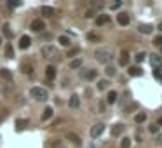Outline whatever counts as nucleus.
<instances>
[{
	"mask_svg": "<svg viewBox=\"0 0 162 148\" xmlns=\"http://www.w3.org/2000/svg\"><path fill=\"white\" fill-rule=\"evenodd\" d=\"M157 126H159V127H162V117H160L159 120H157Z\"/></svg>",
	"mask_w": 162,
	"mask_h": 148,
	"instance_id": "obj_43",
	"label": "nucleus"
},
{
	"mask_svg": "<svg viewBox=\"0 0 162 148\" xmlns=\"http://www.w3.org/2000/svg\"><path fill=\"white\" fill-rule=\"evenodd\" d=\"M148 131L152 134H157L159 133V126H157V124H152V126H148Z\"/></svg>",
	"mask_w": 162,
	"mask_h": 148,
	"instance_id": "obj_32",
	"label": "nucleus"
},
{
	"mask_svg": "<svg viewBox=\"0 0 162 148\" xmlns=\"http://www.w3.org/2000/svg\"><path fill=\"white\" fill-rule=\"evenodd\" d=\"M115 101H117V92L110 91V92H108V96H106V103H108V105H113Z\"/></svg>",
	"mask_w": 162,
	"mask_h": 148,
	"instance_id": "obj_25",
	"label": "nucleus"
},
{
	"mask_svg": "<svg viewBox=\"0 0 162 148\" xmlns=\"http://www.w3.org/2000/svg\"><path fill=\"white\" fill-rule=\"evenodd\" d=\"M127 63H129V52H127V51H122V52H120L119 64L120 66H127Z\"/></svg>",
	"mask_w": 162,
	"mask_h": 148,
	"instance_id": "obj_16",
	"label": "nucleus"
},
{
	"mask_svg": "<svg viewBox=\"0 0 162 148\" xmlns=\"http://www.w3.org/2000/svg\"><path fill=\"white\" fill-rule=\"evenodd\" d=\"M155 143H157L159 146H162V134H157V140H155Z\"/></svg>",
	"mask_w": 162,
	"mask_h": 148,
	"instance_id": "obj_35",
	"label": "nucleus"
},
{
	"mask_svg": "<svg viewBox=\"0 0 162 148\" xmlns=\"http://www.w3.org/2000/svg\"><path fill=\"white\" fill-rule=\"evenodd\" d=\"M94 58H96V61L106 64V63H110V61H112L113 56H112V51H110V49H98L96 52H94Z\"/></svg>",
	"mask_w": 162,
	"mask_h": 148,
	"instance_id": "obj_2",
	"label": "nucleus"
},
{
	"mask_svg": "<svg viewBox=\"0 0 162 148\" xmlns=\"http://www.w3.org/2000/svg\"><path fill=\"white\" fill-rule=\"evenodd\" d=\"M131 146V138H124L120 141V148H129Z\"/></svg>",
	"mask_w": 162,
	"mask_h": 148,
	"instance_id": "obj_30",
	"label": "nucleus"
},
{
	"mask_svg": "<svg viewBox=\"0 0 162 148\" xmlns=\"http://www.w3.org/2000/svg\"><path fill=\"white\" fill-rule=\"evenodd\" d=\"M44 28H45V23L42 21V19H33L31 21V25H30V30H33V31H44Z\"/></svg>",
	"mask_w": 162,
	"mask_h": 148,
	"instance_id": "obj_6",
	"label": "nucleus"
},
{
	"mask_svg": "<svg viewBox=\"0 0 162 148\" xmlns=\"http://www.w3.org/2000/svg\"><path fill=\"white\" fill-rule=\"evenodd\" d=\"M0 44H2V38H0Z\"/></svg>",
	"mask_w": 162,
	"mask_h": 148,
	"instance_id": "obj_45",
	"label": "nucleus"
},
{
	"mask_svg": "<svg viewBox=\"0 0 162 148\" xmlns=\"http://www.w3.org/2000/svg\"><path fill=\"white\" fill-rule=\"evenodd\" d=\"M87 40H91V42H98L99 35H96V33H87Z\"/></svg>",
	"mask_w": 162,
	"mask_h": 148,
	"instance_id": "obj_31",
	"label": "nucleus"
},
{
	"mask_svg": "<svg viewBox=\"0 0 162 148\" xmlns=\"http://www.w3.org/2000/svg\"><path fill=\"white\" fill-rule=\"evenodd\" d=\"M68 106H70L71 110H75V108L80 106V98H78L77 94H71L70 96V99H68Z\"/></svg>",
	"mask_w": 162,
	"mask_h": 148,
	"instance_id": "obj_11",
	"label": "nucleus"
},
{
	"mask_svg": "<svg viewBox=\"0 0 162 148\" xmlns=\"http://www.w3.org/2000/svg\"><path fill=\"white\" fill-rule=\"evenodd\" d=\"M78 52V49H71L70 52H68V56H75V54H77Z\"/></svg>",
	"mask_w": 162,
	"mask_h": 148,
	"instance_id": "obj_41",
	"label": "nucleus"
},
{
	"mask_svg": "<svg viewBox=\"0 0 162 148\" xmlns=\"http://www.w3.org/2000/svg\"><path fill=\"white\" fill-rule=\"evenodd\" d=\"M52 115H54V110H52V106H45L42 112V120H49L52 119Z\"/></svg>",
	"mask_w": 162,
	"mask_h": 148,
	"instance_id": "obj_14",
	"label": "nucleus"
},
{
	"mask_svg": "<svg viewBox=\"0 0 162 148\" xmlns=\"http://www.w3.org/2000/svg\"><path fill=\"white\" fill-rule=\"evenodd\" d=\"M108 85H110L108 78H101V80H98L96 87H98V91H105V89H108Z\"/></svg>",
	"mask_w": 162,
	"mask_h": 148,
	"instance_id": "obj_21",
	"label": "nucleus"
},
{
	"mask_svg": "<svg viewBox=\"0 0 162 148\" xmlns=\"http://www.w3.org/2000/svg\"><path fill=\"white\" fill-rule=\"evenodd\" d=\"M4 33H5V35H7L9 38H11V37H12V31H11V30H9L7 26H5V28H4Z\"/></svg>",
	"mask_w": 162,
	"mask_h": 148,
	"instance_id": "obj_38",
	"label": "nucleus"
},
{
	"mask_svg": "<svg viewBox=\"0 0 162 148\" xmlns=\"http://www.w3.org/2000/svg\"><path fill=\"white\" fill-rule=\"evenodd\" d=\"M40 12H42L45 18H51V16L54 14V7H51V5H44V7H40Z\"/></svg>",
	"mask_w": 162,
	"mask_h": 148,
	"instance_id": "obj_19",
	"label": "nucleus"
},
{
	"mask_svg": "<svg viewBox=\"0 0 162 148\" xmlns=\"http://www.w3.org/2000/svg\"><path fill=\"white\" fill-rule=\"evenodd\" d=\"M0 77H4V78H7V80H11V77H12V73L7 70V68H2L0 70Z\"/></svg>",
	"mask_w": 162,
	"mask_h": 148,
	"instance_id": "obj_27",
	"label": "nucleus"
},
{
	"mask_svg": "<svg viewBox=\"0 0 162 148\" xmlns=\"http://www.w3.org/2000/svg\"><path fill=\"white\" fill-rule=\"evenodd\" d=\"M106 23H110V16L108 14H99L98 18H96V26H103Z\"/></svg>",
	"mask_w": 162,
	"mask_h": 148,
	"instance_id": "obj_12",
	"label": "nucleus"
},
{
	"mask_svg": "<svg viewBox=\"0 0 162 148\" xmlns=\"http://www.w3.org/2000/svg\"><path fill=\"white\" fill-rule=\"evenodd\" d=\"M30 96L33 99H37V101H47L49 92H47V89H44V87H31L30 89Z\"/></svg>",
	"mask_w": 162,
	"mask_h": 148,
	"instance_id": "obj_1",
	"label": "nucleus"
},
{
	"mask_svg": "<svg viewBox=\"0 0 162 148\" xmlns=\"http://www.w3.org/2000/svg\"><path fill=\"white\" fill-rule=\"evenodd\" d=\"M155 77L159 78V80H162V73H160V71H155Z\"/></svg>",
	"mask_w": 162,
	"mask_h": 148,
	"instance_id": "obj_42",
	"label": "nucleus"
},
{
	"mask_svg": "<svg viewBox=\"0 0 162 148\" xmlns=\"http://www.w3.org/2000/svg\"><path fill=\"white\" fill-rule=\"evenodd\" d=\"M103 133H105V124H101V122H98V124H94V126L91 127V136L92 138H99Z\"/></svg>",
	"mask_w": 162,
	"mask_h": 148,
	"instance_id": "obj_5",
	"label": "nucleus"
},
{
	"mask_svg": "<svg viewBox=\"0 0 162 148\" xmlns=\"http://www.w3.org/2000/svg\"><path fill=\"white\" fill-rule=\"evenodd\" d=\"M117 23H119L120 26H127V25L131 23V18H129L127 12H119V14H117Z\"/></svg>",
	"mask_w": 162,
	"mask_h": 148,
	"instance_id": "obj_7",
	"label": "nucleus"
},
{
	"mask_svg": "<svg viewBox=\"0 0 162 148\" xmlns=\"http://www.w3.org/2000/svg\"><path fill=\"white\" fill-rule=\"evenodd\" d=\"M145 58H147V52H138L134 59H136V63H141V61H145Z\"/></svg>",
	"mask_w": 162,
	"mask_h": 148,
	"instance_id": "obj_29",
	"label": "nucleus"
},
{
	"mask_svg": "<svg viewBox=\"0 0 162 148\" xmlns=\"http://www.w3.org/2000/svg\"><path fill=\"white\" fill-rule=\"evenodd\" d=\"M30 45H31V37L23 35L21 38H19V49H28Z\"/></svg>",
	"mask_w": 162,
	"mask_h": 148,
	"instance_id": "obj_10",
	"label": "nucleus"
},
{
	"mask_svg": "<svg viewBox=\"0 0 162 148\" xmlns=\"http://www.w3.org/2000/svg\"><path fill=\"white\" fill-rule=\"evenodd\" d=\"M122 131H124V124H115V126L112 127V136H120L122 134Z\"/></svg>",
	"mask_w": 162,
	"mask_h": 148,
	"instance_id": "obj_20",
	"label": "nucleus"
},
{
	"mask_svg": "<svg viewBox=\"0 0 162 148\" xmlns=\"http://www.w3.org/2000/svg\"><path fill=\"white\" fill-rule=\"evenodd\" d=\"M145 120H147V113L145 112H140V113L134 115V122H136V124H143Z\"/></svg>",
	"mask_w": 162,
	"mask_h": 148,
	"instance_id": "obj_24",
	"label": "nucleus"
},
{
	"mask_svg": "<svg viewBox=\"0 0 162 148\" xmlns=\"http://www.w3.org/2000/svg\"><path fill=\"white\" fill-rule=\"evenodd\" d=\"M150 64L155 68V71L162 70V56H159V54H150Z\"/></svg>",
	"mask_w": 162,
	"mask_h": 148,
	"instance_id": "obj_4",
	"label": "nucleus"
},
{
	"mask_svg": "<svg viewBox=\"0 0 162 148\" xmlns=\"http://www.w3.org/2000/svg\"><path fill=\"white\" fill-rule=\"evenodd\" d=\"M58 42H59V45H61V47H68L71 40L66 35H59V37H58Z\"/></svg>",
	"mask_w": 162,
	"mask_h": 148,
	"instance_id": "obj_22",
	"label": "nucleus"
},
{
	"mask_svg": "<svg viewBox=\"0 0 162 148\" xmlns=\"http://www.w3.org/2000/svg\"><path fill=\"white\" fill-rule=\"evenodd\" d=\"M68 140L75 145V146H80L82 145V141H80V138H78L77 134H73V133H68Z\"/></svg>",
	"mask_w": 162,
	"mask_h": 148,
	"instance_id": "obj_23",
	"label": "nucleus"
},
{
	"mask_svg": "<svg viewBox=\"0 0 162 148\" xmlns=\"http://www.w3.org/2000/svg\"><path fill=\"white\" fill-rule=\"evenodd\" d=\"M127 73H129L131 77H141V75H143V70H141L140 66H131V68L127 70Z\"/></svg>",
	"mask_w": 162,
	"mask_h": 148,
	"instance_id": "obj_15",
	"label": "nucleus"
},
{
	"mask_svg": "<svg viewBox=\"0 0 162 148\" xmlns=\"http://www.w3.org/2000/svg\"><path fill=\"white\" fill-rule=\"evenodd\" d=\"M105 73H106V77H113V75L117 73V70H115L113 66H106V68H105Z\"/></svg>",
	"mask_w": 162,
	"mask_h": 148,
	"instance_id": "obj_28",
	"label": "nucleus"
},
{
	"mask_svg": "<svg viewBox=\"0 0 162 148\" xmlns=\"http://www.w3.org/2000/svg\"><path fill=\"white\" fill-rule=\"evenodd\" d=\"M157 28H159V30L162 31V23H159V26H157Z\"/></svg>",
	"mask_w": 162,
	"mask_h": 148,
	"instance_id": "obj_44",
	"label": "nucleus"
},
{
	"mask_svg": "<svg viewBox=\"0 0 162 148\" xmlns=\"http://www.w3.org/2000/svg\"><path fill=\"white\" fill-rule=\"evenodd\" d=\"M40 54H42V56H45V58H58V54H59V52H58V49L54 47V45H49V44H47V45H42Z\"/></svg>",
	"mask_w": 162,
	"mask_h": 148,
	"instance_id": "obj_3",
	"label": "nucleus"
},
{
	"mask_svg": "<svg viewBox=\"0 0 162 148\" xmlns=\"http://www.w3.org/2000/svg\"><path fill=\"white\" fill-rule=\"evenodd\" d=\"M28 124H30L28 119H18V120H16V129H18V131H23Z\"/></svg>",
	"mask_w": 162,
	"mask_h": 148,
	"instance_id": "obj_18",
	"label": "nucleus"
},
{
	"mask_svg": "<svg viewBox=\"0 0 162 148\" xmlns=\"http://www.w3.org/2000/svg\"><path fill=\"white\" fill-rule=\"evenodd\" d=\"M85 18H94V11H87V12H85Z\"/></svg>",
	"mask_w": 162,
	"mask_h": 148,
	"instance_id": "obj_40",
	"label": "nucleus"
},
{
	"mask_svg": "<svg viewBox=\"0 0 162 148\" xmlns=\"http://www.w3.org/2000/svg\"><path fill=\"white\" fill-rule=\"evenodd\" d=\"M157 45H162V35H159V37H155V40H154Z\"/></svg>",
	"mask_w": 162,
	"mask_h": 148,
	"instance_id": "obj_36",
	"label": "nucleus"
},
{
	"mask_svg": "<svg viewBox=\"0 0 162 148\" xmlns=\"http://www.w3.org/2000/svg\"><path fill=\"white\" fill-rule=\"evenodd\" d=\"M138 31L143 33V35H150V33L154 31V26H152V25H140V26H138Z\"/></svg>",
	"mask_w": 162,
	"mask_h": 148,
	"instance_id": "obj_13",
	"label": "nucleus"
},
{
	"mask_svg": "<svg viewBox=\"0 0 162 148\" xmlns=\"http://www.w3.org/2000/svg\"><path fill=\"white\" fill-rule=\"evenodd\" d=\"M134 108H138V105H136V103H133L131 106H127V108H126V112H131V110H134Z\"/></svg>",
	"mask_w": 162,
	"mask_h": 148,
	"instance_id": "obj_39",
	"label": "nucleus"
},
{
	"mask_svg": "<svg viewBox=\"0 0 162 148\" xmlns=\"http://www.w3.org/2000/svg\"><path fill=\"white\" fill-rule=\"evenodd\" d=\"M96 77H98V71L94 70V68H89V70L82 71V78H85V80H94Z\"/></svg>",
	"mask_w": 162,
	"mask_h": 148,
	"instance_id": "obj_8",
	"label": "nucleus"
},
{
	"mask_svg": "<svg viewBox=\"0 0 162 148\" xmlns=\"http://www.w3.org/2000/svg\"><path fill=\"white\" fill-rule=\"evenodd\" d=\"M21 5V0H12V2H9V7H19Z\"/></svg>",
	"mask_w": 162,
	"mask_h": 148,
	"instance_id": "obj_34",
	"label": "nucleus"
},
{
	"mask_svg": "<svg viewBox=\"0 0 162 148\" xmlns=\"http://www.w3.org/2000/svg\"><path fill=\"white\" fill-rule=\"evenodd\" d=\"M45 78H47L49 82H52V80L56 78V68H54L52 64H49V66H45Z\"/></svg>",
	"mask_w": 162,
	"mask_h": 148,
	"instance_id": "obj_9",
	"label": "nucleus"
},
{
	"mask_svg": "<svg viewBox=\"0 0 162 148\" xmlns=\"http://www.w3.org/2000/svg\"><path fill=\"white\" fill-rule=\"evenodd\" d=\"M82 58H75V59H71L70 61V70H78L80 66H82Z\"/></svg>",
	"mask_w": 162,
	"mask_h": 148,
	"instance_id": "obj_17",
	"label": "nucleus"
},
{
	"mask_svg": "<svg viewBox=\"0 0 162 148\" xmlns=\"http://www.w3.org/2000/svg\"><path fill=\"white\" fill-rule=\"evenodd\" d=\"M21 70H23V73H31L33 66H31V63H23L21 64Z\"/></svg>",
	"mask_w": 162,
	"mask_h": 148,
	"instance_id": "obj_26",
	"label": "nucleus"
},
{
	"mask_svg": "<svg viewBox=\"0 0 162 148\" xmlns=\"http://www.w3.org/2000/svg\"><path fill=\"white\" fill-rule=\"evenodd\" d=\"M5 52H7V58H14V52H12V47H11V44H7V47H5Z\"/></svg>",
	"mask_w": 162,
	"mask_h": 148,
	"instance_id": "obj_33",
	"label": "nucleus"
},
{
	"mask_svg": "<svg viewBox=\"0 0 162 148\" xmlns=\"http://www.w3.org/2000/svg\"><path fill=\"white\" fill-rule=\"evenodd\" d=\"M120 5H122V2H113V4L110 5V7H112V9H119Z\"/></svg>",
	"mask_w": 162,
	"mask_h": 148,
	"instance_id": "obj_37",
	"label": "nucleus"
}]
</instances>
